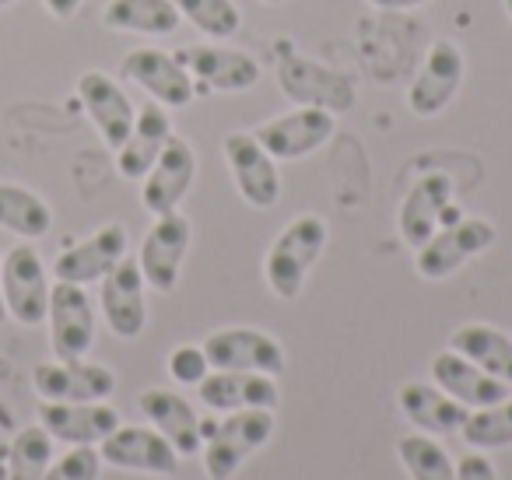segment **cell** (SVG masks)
Returning a JSON list of instances; mask_svg holds the SVG:
<instances>
[{
    "mask_svg": "<svg viewBox=\"0 0 512 480\" xmlns=\"http://www.w3.org/2000/svg\"><path fill=\"white\" fill-rule=\"evenodd\" d=\"M327 242L330 225L320 214H299L281 228L264 256V281L278 302H295L302 295L313 267L327 253Z\"/></svg>",
    "mask_w": 512,
    "mask_h": 480,
    "instance_id": "obj_1",
    "label": "cell"
},
{
    "mask_svg": "<svg viewBox=\"0 0 512 480\" xmlns=\"http://www.w3.org/2000/svg\"><path fill=\"white\" fill-rule=\"evenodd\" d=\"M278 417L274 410H235L221 414L218 421H204V477L207 480H232L249 456L264 449L274 438Z\"/></svg>",
    "mask_w": 512,
    "mask_h": 480,
    "instance_id": "obj_2",
    "label": "cell"
},
{
    "mask_svg": "<svg viewBox=\"0 0 512 480\" xmlns=\"http://www.w3.org/2000/svg\"><path fill=\"white\" fill-rule=\"evenodd\" d=\"M498 242V228L488 218H474L463 214L460 221L439 228L428 242H421L414 249V270L425 281H449L453 274H460L470 260L484 256Z\"/></svg>",
    "mask_w": 512,
    "mask_h": 480,
    "instance_id": "obj_3",
    "label": "cell"
},
{
    "mask_svg": "<svg viewBox=\"0 0 512 480\" xmlns=\"http://www.w3.org/2000/svg\"><path fill=\"white\" fill-rule=\"evenodd\" d=\"M193 246V225L183 211L158 214L155 225L144 232L137 249V267L144 274V284L158 295H172L183 277V263Z\"/></svg>",
    "mask_w": 512,
    "mask_h": 480,
    "instance_id": "obj_4",
    "label": "cell"
},
{
    "mask_svg": "<svg viewBox=\"0 0 512 480\" xmlns=\"http://www.w3.org/2000/svg\"><path fill=\"white\" fill-rule=\"evenodd\" d=\"M204 354L218 372H260L281 379L288 368V354L274 333L256 326H225L204 340Z\"/></svg>",
    "mask_w": 512,
    "mask_h": 480,
    "instance_id": "obj_5",
    "label": "cell"
},
{
    "mask_svg": "<svg viewBox=\"0 0 512 480\" xmlns=\"http://www.w3.org/2000/svg\"><path fill=\"white\" fill-rule=\"evenodd\" d=\"M463 78H467L463 50L453 39H435L432 50L425 53V64L407 88V109L418 120H435L453 106V99L463 88Z\"/></svg>",
    "mask_w": 512,
    "mask_h": 480,
    "instance_id": "obj_6",
    "label": "cell"
},
{
    "mask_svg": "<svg viewBox=\"0 0 512 480\" xmlns=\"http://www.w3.org/2000/svg\"><path fill=\"white\" fill-rule=\"evenodd\" d=\"M221 155L232 172L235 193L242 197V204H249L253 211H271L281 200V172L278 162L267 155V148L256 141V134L235 130L225 134L221 141Z\"/></svg>",
    "mask_w": 512,
    "mask_h": 480,
    "instance_id": "obj_7",
    "label": "cell"
},
{
    "mask_svg": "<svg viewBox=\"0 0 512 480\" xmlns=\"http://www.w3.org/2000/svg\"><path fill=\"white\" fill-rule=\"evenodd\" d=\"M0 284L8 316L22 326H43L50 312V274L36 246L22 242L0 260Z\"/></svg>",
    "mask_w": 512,
    "mask_h": 480,
    "instance_id": "obj_8",
    "label": "cell"
},
{
    "mask_svg": "<svg viewBox=\"0 0 512 480\" xmlns=\"http://www.w3.org/2000/svg\"><path fill=\"white\" fill-rule=\"evenodd\" d=\"M334 130H337L334 113L316 106H299L292 113H281L274 120L260 123L253 134L274 162H302V158L316 155L334 137Z\"/></svg>",
    "mask_w": 512,
    "mask_h": 480,
    "instance_id": "obj_9",
    "label": "cell"
},
{
    "mask_svg": "<svg viewBox=\"0 0 512 480\" xmlns=\"http://www.w3.org/2000/svg\"><path fill=\"white\" fill-rule=\"evenodd\" d=\"M99 309L109 333L120 340H137L148 330V284L137 256H123L99 281Z\"/></svg>",
    "mask_w": 512,
    "mask_h": 480,
    "instance_id": "obj_10",
    "label": "cell"
},
{
    "mask_svg": "<svg viewBox=\"0 0 512 480\" xmlns=\"http://www.w3.org/2000/svg\"><path fill=\"white\" fill-rule=\"evenodd\" d=\"M120 78L134 81L151 102L165 109H186L197 99V81L190 78L183 64L176 60V53L165 50H130L120 64Z\"/></svg>",
    "mask_w": 512,
    "mask_h": 480,
    "instance_id": "obj_11",
    "label": "cell"
},
{
    "mask_svg": "<svg viewBox=\"0 0 512 480\" xmlns=\"http://www.w3.org/2000/svg\"><path fill=\"white\" fill-rule=\"evenodd\" d=\"M102 463L127 473H148V477H172L179 470V452L169 438L158 435L151 424H120L113 435L99 442Z\"/></svg>",
    "mask_w": 512,
    "mask_h": 480,
    "instance_id": "obj_12",
    "label": "cell"
},
{
    "mask_svg": "<svg viewBox=\"0 0 512 480\" xmlns=\"http://www.w3.org/2000/svg\"><path fill=\"white\" fill-rule=\"evenodd\" d=\"M32 386L46 403H99L116 393V375L99 361L57 358L32 368Z\"/></svg>",
    "mask_w": 512,
    "mask_h": 480,
    "instance_id": "obj_13",
    "label": "cell"
},
{
    "mask_svg": "<svg viewBox=\"0 0 512 480\" xmlns=\"http://www.w3.org/2000/svg\"><path fill=\"white\" fill-rule=\"evenodd\" d=\"M46 323H50V347L60 361L85 358L95 347V305L81 284H53Z\"/></svg>",
    "mask_w": 512,
    "mask_h": 480,
    "instance_id": "obj_14",
    "label": "cell"
},
{
    "mask_svg": "<svg viewBox=\"0 0 512 480\" xmlns=\"http://www.w3.org/2000/svg\"><path fill=\"white\" fill-rule=\"evenodd\" d=\"M179 64L197 81V95L211 92H249L260 85L264 71L249 53L228 46H186L176 53Z\"/></svg>",
    "mask_w": 512,
    "mask_h": 480,
    "instance_id": "obj_15",
    "label": "cell"
},
{
    "mask_svg": "<svg viewBox=\"0 0 512 480\" xmlns=\"http://www.w3.org/2000/svg\"><path fill=\"white\" fill-rule=\"evenodd\" d=\"M456 204V186L453 176L446 172H425L411 190L404 193L397 207V232L411 249L428 242L442 225H446V211Z\"/></svg>",
    "mask_w": 512,
    "mask_h": 480,
    "instance_id": "obj_16",
    "label": "cell"
},
{
    "mask_svg": "<svg viewBox=\"0 0 512 480\" xmlns=\"http://www.w3.org/2000/svg\"><path fill=\"white\" fill-rule=\"evenodd\" d=\"M278 85L299 106H316L327 113H348L355 106V85L344 74L316 64V60L285 57L278 64Z\"/></svg>",
    "mask_w": 512,
    "mask_h": 480,
    "instance_id": "obj_17",
    "label": "cell"
},
{
    "mask_svg": "<svg viewBox=\"0 0 512 480\" xmlns=\"http://www.w3.org/2000/svg\"><path fill=\"white\" fill-rule=\"evenodd\" d=\"M193 179H197V151L186 137L172 134L158 162L141 179V204L148 214H169L179 211V204L190 193Z\"/></svg>",
    "mask_w": 512,
    "mask_h": 480,
    "instance_id": "obj_18",
    "label": "cell"
},
{
    "mask_svg": "<svg viewBox=\"0 0 512 480\" xmlns=\"http://www.w3.org/2000/svg\"><path fill=\"white\" fill-rule=\"evenodd\" d=\"M127 249H130L127 225L109 221V225L95 228L88 239H81V242H74L71 249H64V253L57 256V263H53V277L85 288V284L102 281L123 256H130Z\"/></svg>",
    "mask_w": 512,
    "mask_h": 480,
    "instance_id": "obj_19",
    "label": "cell"
},
{
    "mask_svg": "<svg viewBox=\"0 0 512 480\" xmlns=\"http://www.w3.org/2000/svg\"><path fill=\"white\" fill-rule=\"evenodd\" d=\"M137 407L158 435L169 438V445L179 456H200V449H204V417L197 414V407L186 396H179L176 389L151 386L137 396Z\"/></svg>",
    "mask_w": 512,
    "mask_h": 480,
    "instance_id": "obj_20",
    "label": "cell"
},
{
    "mask_svg": "<svg viewBox=\"0 0 512 480\" xmlns=\"http://www.w3.org/2000/svg\"><path fill=\"white\" fill-rule=\"evenodd\" d=\"M78 99L85 106L88 120L95 123L102 144L109 151H120V144L127 141L130 127H134L137 106L130 102V95L123 92V85L116 78L102 71H85L78 78Z\"/></svg>",
    "mask_w": 512,
    "mask_h": 480,
    "instance_id": "obj_21",
    "label": "cell"
},
{
    "mask_svg": "<svg viewBox=\"0 0 512 480\" xmlns=\"http://www.w3.org/2000/svg\"><path fill=\"white\" fill-rule=\"evenodd\" d=\"M197 400L214 414H235V410H278L281 386L274 375L260 372H218L211 368L207 379L197 386Z\"/></svg>",
    "mask_w": 512,
    "mask_h": 480,
    "instance_id": "obj_22",
    "label": "cell"
},
{
    "mask_svg": "<svg viewBox=\"0 0 512 480\" xmlns=\"http://www.w3.org/2000/svg\"><path fill=\"white\" fill-rule=\"evenodd\" d=\"M432 382L449 393L456 403H463L467 410H481L491 403H502L505 396H512V386L495 375H488L484 368H477L470 358L456 354L453 347L439 351L432 358Z\"/></svg>",
    "mask_w": 512,
    "mask_h": 480,
    "instance_id": "obj_23",
    "label": "cell"
},
{
    "mask_svg": "<svg viewBox=\"0 0 512 480\" xmlns=\"http://www.w3.org/2000/svg\"><path fill=\"white\" fill-rule=\"evenodd\" d=\"M39 424L53 435V442L67 445H99L123 424L120 410L99 403H46L39 407Z\"/></svg>",
    "mask_w": 512,
    "mask_h": 480,
    "instance_id": "obj_24",
    "label": "cell"
},
{
    "mask_svg": "<svg viewBox=\"0 0 512 480\" xmlns=\"http://www.w3.org/2000/svg\"><path fill=\"white\" fill-rule=\"evenodd\" d=\"M172 134H176V130H172L169 109L158 106V102H144V106L137 109L127 141L116 151V172H120L123 179H130V183H141L151 165L158 162V155L165 151Z\"/></svg>",
    "mask_w": 512,
    "mask_h": 480,
    "instance_id": "obj_25",
    "label": "cell"
},
{
    "mask_svg": "<svg viewBox=\"0 0 512 480\" xmlns=\"http://www.w3.org/2000/svg\"><path fill=\"white\" fill-rule=\"evenodd\" d=\"M397 407L400 414L411 421L414 431H425V435L446 438V435H460L463 421H467L470 410L463 403H456L449 393H442L435 382L425 379H411L397 389Z\"/></svg>",
    "mask_w": 512,
    "mask_h": 480,
    "instance_id": "obj_26",
    "label": "cell"
},
{
    "mask_svg": "<svg viewBox=\"0 0 512 480\" xmlns=\"http://www.w3.org/2000/svg\"><path fill=\"white\" fill-rule=\"evenodd\" d=\"M449 347L512 386V337L505 330L491 323H463L449 333Z\"/></svg>",
    "mask_w": 512,
    "mask_h": 480,
    "instance_id": "obj_27",
    "label": "cell"
},
{
    "mask_svg": "<svg viewBox=\"0 0 512 480\" xmlns=\"http://www.w3.org/2000/svg\"><path fill=\"white\" fill-rule=\"evenodd\" d=\"M102 22L113 32H130V36L162 39L179 29V11L172 0H109L102 11Z\"/></svg>",
    "mask_w": 512,
    "mask_h": 480,
    "instance_id": "obj_28",
    "label": "cell"
},
{
    "mask_svg": "<svg viewBox=\"0 0 512 480\" xmlns=\"http://www.w3.org/2000/svg\"><path fill=\"white\" fill-rule=\"evenodd\" d=\"M0 228L18 239H46L53 232V211L39 193L18 183H0Z\"/></svg>",
    "mask_w": 512,
    "mask_h": 480,
    "instance_id": "obj_29",
    "label": "cell"
},
{
    "mask_svg": "<svg viewBox=\"0 0 512 480\" xmlns=\"http://www.w3.org/2000/svg\"><path fill=\"white\" fill-rule=\"evenodd\" d=\"M397 463L411 480H456V459L446 452V445L425 431L397 438Z\"/></svg>",
    "mask_w": 512,
    "mask_h": 480,
    "instance_id": "obj_30",
    "label": "cell"
},
{
    "mask_svg": "<svg viewBox=\"0 0 512 480\" xmlns=\"http://www.w3.org/2000/svg\"><path fill=\"white\" fill-rule=\"evenodd\" d=\"M460 438L467 442V449H477V452L509 449L512 445V396H505L502 403H491V407L470 410L460 428Z\"/></svg>",
    "mask_w": 512,
    "mask_h": 480,
    "instance_id": "obj_31",
    "label": "cell"
},
{
    "mask_svg": "<svg viewBox=\"0 0 512 480\" xmlns=\"http://www.w3.org/2000/svg\"><path fill=\"white\" fill-rule=\"evenodd\" d=\"M53 463V435L43 424L22 428L8 445V477L11 480H43Z\"/></svg>",
    "mask_w": 512,
    "mask_h": 480,
    "instance_id": "obj_32",
    "label": "cell"
},
{
    "mask_svg": "<svg viewBox=\"0 0 512 480\" xmlns=\"http://www.w3.org/2000/svg\"><path fill=\"white\" fill-rule=\"evenodd\" d=\"M183 22H190L211 43H225L242 29V11L235 0H172Z\"/></svg>",
    "mask_w": 512,
    "mask_h": 480,
    "instance_id": "obj_33",
    "label": "cell"
},
{
    "mask_svg": "<svg viewBox=\"0 0 512 480\" xmlns=\"http://www.w3.org/2000/svg\"><path fill=\"white\" fill-rule=\"evenodd\" d=\"M99 445H71L60 459H53L43 480H99L102 473Z\"/></svg>",
    "mask_w": 512,
    "mask_h": 480,
    "instance_id": "obj_34",
    "label": "cell"
},
{
    "mask_svg": "<svg viewBox=\"0 0 512 480\" xmlns=\"http://www.w3.org/2000/svg\"><path fill=\"white\" fill-rule=\"evenodd\" d=\"M165 368H169V375L179 382V386L197 389L200 382L207 379V372H211V361H207V354H204V347H200V344H179V347H172V351H169Z\"/></svg>",
    "mask_w": 512,
    "mask_h": 480,
    "instance_id": "obj_35",
    "label": "cell"
},
{
    "mask_svg": "<svg viewBox=\"0 0 512 480\" xmlns=\"http://www.w3.org/2000/svg\"><path fill=\"white\" fill-rule=\"evenodd\" d=\"M456 480H502L491 463V452H463L460 463H456Z\"/></svg>",
    "mask_w": 512,
    "mask_h": 480,
    "instance_id": "obj_36",
    "label": "cell"
},
{
    "mask_svg": "<svg viewBox=\"0 0 512 480\" xmlns=\"http://www.w3.org/2000/svg\"><path fill=\"white\" fill-rule=\"evenodd\" d=\"M81 4H85V0H43V8L50 11L57 22H71L81 11Z\"/></svg>",
    "mask_w": 512,
    "mask_h": 480,
    "instance_id": "obj_37",
    "label": "cell"
},
{
    "mask_svg": "<svg viewBox=\"0 0 512 480\" xmlns=\"http://www.w3.org/2000/svg\"><path fill=\"white\" fill-rule=\"evenodd\" d=\"M365 4H372V8H379V11H414V8L432 4V0H365Z\"/></svg>",
    "mask_w": 512,
    "mask_h": 480,
    "instance_id": "obj_38",
    "label": "cell"
},
{
    "mask_svg": "<svg viewBox=\"0 0 512 480\" xmlns=\"http://www.w3.org/2000/svg\"><path fill=\"white\" fill-rule=\"evenodd\" d=\"M8 319V305H4V284H0V323Z\"/></svg>",
    "mask_w": 512,
    "mask_h": 480,
    "instance_id": "obj_39",
    "label": "cell"
},
{
    "mask_svg": "<svg viewBox=\"0 0 512 480\" xmlns=\"http://www.w3.org/2000/svg\"><path fill=\"white\" fill-rule=\"evenodd\" d=\"M0 480H11L8 477V459H4V456H0Z\"/></svg>",
    "mask_w": 512,
    "mask_h": 480,
    "instance_id": "obj_40",
    "label": "cell"
},
{
    "mask_svg": "<svg viewBox=\"0 0 512 480\" xmlns=\"http://www.w3.org/2000/svg\"><path fill=\"white\" fill-rule=\"evenodd\" d=\"M505 4V15H509V22H512V0H502Z\"/></svg>",
    "mask_w": 512,
    "mask_h": 480,
    "instance_id": "obj_41",
    "label": "cell"
},
{
    "mask_svg": "<svg viewBox=\"0 0 512 480\" xmlns=\"http://www.w3.org/2000/svg\"><path fill=\"white\" fill-rule=\"evenodd\" d=\"M260 4H271V8H278V4H285V0H260Z\"/></svg>",
    "mask_w": 512,
    "mask_h": 480,
    "instance_id": "obj_42",
    "label": "cell"
},
{
    "mask_svg": "<svg viewBox=\"0 0 512 480\" xmlns=\"http://www.w3.org/2000/svg\"><path fill=\"white\" fill-rule=\"evenodd\" d=\"M11 4H18V0H0V8H11Z\"/></svg>",
    "mask_w": 512,
    "mask_h": 480,
    "instance_id": "obj_43",
    "label": "cell"
}]
</instances>
